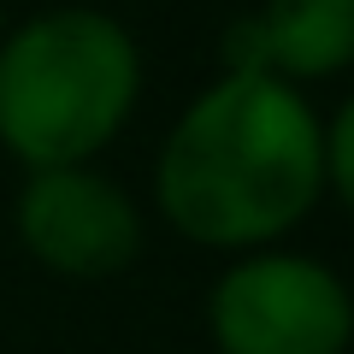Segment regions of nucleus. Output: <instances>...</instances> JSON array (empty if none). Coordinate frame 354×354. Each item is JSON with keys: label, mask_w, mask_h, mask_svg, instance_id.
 Here are the masks:
<instances>
[{"label": "nucleus", "mask_w": 354, "mask_h": 354, "mask_svg": "<svg viewBox=\"0 0 354 354\" xmlns=\"http://www.w3.org/2000/svg\"><path fill=\"white\" fill-rule=\"evenodd\" d=\"M325 201L319 106L272 71H218L153 153V207L207 254L290 242Z\"/></svg>", "instance_id": "obj_1"}, {"label": "nucleus", "mask_w": 354, "mask_h": 354, "mask_svg": "<svg viewBox=\"0 0 354 354\" xmlns=\"http://www.w3.org/2000/svg\"><path fill=\"white\" fill-rule=\"evenodd\" d=\"M142 83V48L113 12H30L0 36V148L24 171L95 160L136 118Z\"/></svg>", "instance_id": "obj_2"}, {"label": "nucleus", "mask_w": 354, "mask_h": 354, "mask_svg": "<svg viewBox=\"0 0 354 354\" xmlns=\"http://www.w3.org/2000/svg\"><path fill=\"white\" fill-rule=\"evenodd\" d=\"M207 342L213 354H348L354 290L330 260L301 248L225 254L207 283Z\"/></svg>", "instance_id": "obj_3"}, {"label": "nucleus", "mask_w": 354, "mask_h": 354, "mask_svg": "<svg viewBox=\"0 0 354 354\" xmlns=\"http://www.w3.org/2000/svg\"><path fill=\"white\" fill-rule=\"evenodd\" d=\"M12 230H18V248L41 272L71 283H106L130 272L148 248L142 201L95 160L24 171L12 201Z\"/></svg>", "instance_id": "obj_4"}, {"label": "nucleus", "mask_w": 354, "mask_h": 354, "mask_svg": "<svg viewBox=\"0 0 354 354\" xmlns=\"http://www.w3.org/2000/svg\"><path fill=\"white\" fill-rule=\"evenodd\" d=\"M218 71H272L295 88L354 71V0H260L225 24Z\"/></svg>", "instance_id": "obj_5"}, {"label": "nucleus", "mask_w": 354, "mask_h": 354, "mask_svg": "<svg viewBox=\"0 0 354 354\" xmlns=\"http://www.w3.org/2000/svg\"><path fill=\"white\" fill-rule=\"evenodd\" d=\"M319 148H325V201L354 218V88L330 113H319Z\"/></svg>", "instance_id": "obj_6"}]
</instances>
